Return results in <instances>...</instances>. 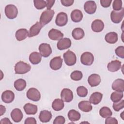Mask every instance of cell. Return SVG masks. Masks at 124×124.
<instances>
[{"instance_id":"1","label":"cell","mask_w":124,"mask_h":124,"mask_svg":"<svg viewBox=\"0 0 124 124\" xmlns=\"http://www.w3.org/2000/svg\"><path fill=\"white\" fill-rule=\"evenodd\" d=\"M55 13L53 10H46L42 12L40 17V23L44 26L49 23L53 17Z\"/></svg>"},{"instance_id":"2","label":"cell","mask_w":124,"mask_h":124,"mask_svg":"<svg viewBox=\"0 0 124 124\" xmlns=\"http://www.w3.org/2000/svg\"><path fill=\"white\" fill-rule=\"evenodd\" d=\"M31 66L23 61L17 62L15 66V71L16 74H24L30 71Z\"/></svg>"},{"instance_id":"3","label":"cell","mask_w":124,"mask_h":124,"mask_svg":"<svg viewBox=\"0 0 124 124\" xmlns=\"http://www.w3.org/2000/svg\"><path fill=\"white\" fill-rule=\"evenodd\" d=\"M64 62L68 66L74 65L77 61V57L76 54L70 50H67L63 55Z\"/></svg>"},{"instance_id":"4","label":"cell","mask_w":124,"mask_h":124,"mask_svg":"<svg viewBox=\"0 0 124 124\" xmlns=\"http://www.w3.org/2000/svg\"><path fill=\"white\" fill-rule=\"evenodd\" d=\"M5 14L8 18L14 19L17 16V8L13 4H8L5 7Z\"/></svg>"},{"instance_id":"5","label":"cell","mask_w":124,"mask_h":124,"mask_svg":"<svg viewBox=\"0 0 124 124\" xmlns=\"http://www.w3.org/2000/svg\"><path fill=\"white\" fill-rule=\"evenodd\" d=\"M124 16V8H122L120 11H112L110 13V18L111 21L116 24L120 23Z\"/></svg>"},{"instance_id":"6","label":"cell","mask_w":124,"mask_h":124,"mask_svg":"<svg viewBox=\"0 0 124 124\" xmlns=\"http://www.w3.org/2000/svg\"><path fill=\"white\" fill-rule=\"evenodd\" d=\"M26 96L27 98L33 101H38L41 98L40 92L35 88H30L27 92Z\"/></svg>"},{"instance_id":"7","label":"cell","mask_w":124,"mask_h":124,"mask_svg":"<svg viewBox=\"0 0 124 124\" xmlns=\"http://www.w3.org/2000/svg\"><path fill=\"white\" fill-rule=\"evenodd\" d=\"M94 61V56L90 52H84L80 57V62L81 63L85 65L90 66L92 65Z\"/></svg>"},{"instance_id":"8","label":"cell","mask_w":124,"mask_h":124,"mask_svg":"<svg viewBox=\"0 0 124 124\" xmlns=\"http://www.w3.org/2000/svg\"><path fill=\"white\" fill-rule=\"evenodd\" d=\"M38 48L40 54L43 57H48L52 53V49L50 45L46 43L41 44Z\"/></svg>"},{"instance_id":"9","label":"cell","mask_w":124,"mask_h":124,"mask_svg":"<svg viewBox=\"0 0 124 124\" xmlns=\"http://www.w3.org/2000/svg\"><path fill=\"white\" fill-rule=\"evenodd\" d=\"M68 22V16L64 12H60L57 14L55 23L59 27H62L65 26Z\"/></svg>"},{"instance_id":"10","label":"cell","mask_w":124,"mask_h":124,"mask_svg":"<svg viewBox=\"0 0 124 124\" xmlns=\"http://www.w3.org/2000/svg\"><path fill=\"white\" fill-rule=\"evenodd\" d=\"M61 99L65 102H70L73 99L72 91L68 88H64L61 93Z\"/></svg>"},{"instance_id":"11","label":"cell","mask_w":124,"mask_h":124,"mask_svg":"<svg viewBox=\"0 0 124 124\" xmlns=\"http://www.w3.org/2000/svg\"><path fill=\"white\" fill-rule=\"evenodd\" d=\"M62 59L60 56H57L51 60L49 66L53 70H58L60 69L62 66Z\"/></svg>"},{"instance_id":"12","label":"cell","mask_w":124,"mask_h":124,"mask_svg":"<svg viewBox=\"0 0 124 124\" xmlns=\"http://www.w3.org/2000/svg\"><path fill=\"white\" fill-rule=\"evenodd\" d=\"M43 27V26L40 23V22H36L35 24L32 25L30 28L29 31L28 37H32L33 36L37 35L39 33Z\"/></svg>"},{"instance_id":"13","label":"cell","mask_w":124,"mask_h":124,"mask_svg":"<svg viewBox=\"0 0 124 124\" xmlns=\"http://www.w3.org/2000/svg\"><path fill=\"white\" fill-rule=\"evenodd\" d=\"M71 41L69 38H63L58 42L57 46L58 49L62 50L69 48L71 46Z\"/></svg>"},{"instance_id":"14","label":"cell","mask_w":124,"mask_h":124,"mask_svg":"<svg viewBox=\"0 0 124 124\" xmlns=\"http://www.w3.org/2000/svg\"><path fill=\"white\" fill-rule=\"evenodd\" d=\"M96 4L94 1L89 0L86 1L84 5L85 11L89 14H94L96 10Z\"/></svg>"},{"instance_id":"15","label":"cell","mask_w":124,"mask_h":124,"mask_svg":"<svg viewBox=\"0 0 124 124\" xmlns=\"http://www.w3.org/2000/svg\"><path fill=\"white\" fill-rule=\"evenodd\" d=\"M15 99V94L12 91L6 90L1 94V99L5 103H10Z\"/></svg>"},{"instance_id":"16","label":"cell","mask_w":124,"mask_h":124,"mask_svg":"<svg viewBox=\"0 0 124 124\" xmlns=\"http://www.w3.org/2000/svg\"><path fill=\"white\" fill-rule=\"evenodd\" d=\"M49 38L52 40H60L63 37V34L59 30L52 29H51L48 33Z\"/></svg>"},{"instance_id":"17","label":"cell","mask_w":124,"mask_h":124,"mask_svg":"<svg viewBox=\"0 0 124 124\" xmlns=\"http://www.w3.org/2000/svg\"><path fill=\"white\" fill-rule=\"evenodd\" d=\"M104 28L103 22L100 19H95L92 23V30L95 32H99L103 31Z\"/></svg>"},{"instance_id":"18","label":"cell","mask_w":124,"mask_h":124,"mask_svg":"<svg viewBox=\"0 0 124 124\" xmlns=\"http://www.w3.org/2000/svg\"><path fill=\"white\" fill-rule=\"evenodd\" d=\"M101 78L100 76L96 74H93L90 75L88 78V82L91 87L98 86L101 82Z\"/></svg>"},{"instance_id":"19","label":"cell","mask_w":124,"mask_h":124,"mask_svg":"<svg viewBox=\"0 0 124 124\" xmlns=\"http://www.w3.org/2000/svg\"><path fill=\"white\" fill-rule=\"evenodd\" d=\"M112 90L123 92L124 91V80L121 78H118L115 80L112 84Z\"/></svg>"},{"instance_id":"20","label":"cell","mask_w":124,"mask_h":124,"mask_svg":"<svg viewBox=\"0 0 124 124\" xmlns=\"http://www.w3.org/2000/svg\"><path fill=\"white\" fill-rule=\"evenodd\" d=\"M23 113L21 110L18 108L14 109L11 112V117L14 122L18 123L23 118Z\"/></svg>"},{"instance_id":"21","label":"cell","mask_w":124,"mask_h":124,"mask_svg":"<svg viewBox=\"0 0 124 124\" xmlns=\"http://www.w3.org/2000/svg\"><path fill=\"white\" fill-rule=\"evenodd\" d=\"M121 67V62L119 60H116L111 61L108 64V70L111 72L118 71Z\"/></svg>"},{"instance_id":"22","label":"cell","mask_w":124,"mask_h":124,"mask_svg":"<svg viewBox=\"0 0 124 124\" xmlns=\"http://www.w3.org/2000/svg\"><path fill=\"white\" fill-rule=\"evenodd\" d=\"M52 114L50 111L47 110H43L41 111L39 116V119L41 122H48L52 118Z\"/></svg>"},{"instance_id":"23","label":"cell","mask_w":124,"mask_h":124,"mask_svg":"<svg viewBox=\"0 0 124 124\" xmlns=\"http://www.w3.org/2000/svg\"><path fill=\"white\" fill-rule=\"evenodd\" d=\"M25 112L28 115H34L37 112V106L31 103L26 104L23 107Z\"/></svg>"},{"instance_id":"24","label":"cell","mask_w":124,"mask_h":124,"mask_svg":"<svg viewBox=\"0 0 124 124\" xmlns=\"http://www.w3.org/2000/svg\"><path fill=\"white\" fill-rule=\"evenodd\" d=\"M78 108L80 110L83 112H88L92 110L93 107L90 101H82L78 104Z\"/></svg>"},{"instance_id":"25","label":"cell","mask_w":124,"mask_h":124,"mask_svg":"<svg viewBox=\"0 0 124 124\" xmlns=\"http://www.w3.org/2000/svg\"><path fill=\"white\" fill-rule=\"evenodd\" d=\"M83 18V14L82 12L78 9H75L72 11L71 13V18L74 22H79L81 21Z\"/></svg>"},{"instance_id":"26","label":"cell","mask_w":124,"mask_h":124,"mask_svg":"<svg viewBox=\"0 0 124 124\" xmlns=\"http://www.w3.org/2000/svg\"><path fill=\"white\" fill-rule=\"evenodd\" d=\"M103 94L100 92H94L93 93L90 97V102L93 105L98 104L101 101Z\"/></svg>"},{"instance_id":"27","label":"cell","mask_w":124,"mask_h":124,"mask_svg":"<svg viewBox=\"0 0 124 124\" xmlns=\"http://www.w3.org/2000/svg\"><path fill=\"white\" fill-rule=\"evenodd\" d=\"M42 60V55L37 52H33L29 56V60L33 64H37Z\"/></svg>"},{"instance_id":"28","label":"cell","mask_w":124,"mask_h":124,"mask_svg":"<svg viewBox=\"0 0 124 124\" xmlns=\"http://www.w3.org/2000/svg\"><path fill=\"white\" fill-rule=\"evenodd\" d=\"M105 39L109 44H115L118 41V34L115 32H108L105 35Z\"/></svg>"},{"instance_id":"29","label":"cell","mask_w":124,"mask_h":124,"mask_svg":"<svg viewBox=\"0 0 124 124\" xmlns=\"http://www.w3.org/2000/svg\"><path fill=\"white\" fill-rule=\"evenodd\" d=\"M29 32L26 29H20L16 32V38L17 41H21L26 38L28 36Z\"/></svg>"},{"instance_id":"30","label":"cell","mask_w":124,"mask_h":124,"mask_svg":"<svg viewBox=\"0 0 124 124\" xmlns=\"http://www.w3.org/2000/svg\"><path fill=\"white\" fill-rule=\"evenodd\" d=\"M85 33L83 30L80 28H76L74 29L72 32V35L75 40H80L84 36Z\"/></svg>"},{"instance_id":"31","label":"cell","mask_w":124,"mask_h":124,"mask_svg":"<svg viewBox=\"0 0 124 124\" xmlns=\"http://www.w3.org/2000/svg\"><path fill=\"white\" fill-rule=\"evenodd\" d=\"M64 106L63 101L61 99H55L52 103V108L55 111H60L62 110Z\"/></svg>"},{"instance_id":"32","label":"cell","mask_w":124,"mask_h":124,"mask_svg":"<svg viewBox=\"0 0 124 124\" xmlns=\"http://www.w3.org/2000/svg\"><path fill=\"white\" fill-rule=\"evenodd\" d=\"M67 116L69 120L72 122L79 120L81 117L80 113L75 109L70 110L68 112Z\"/></svg>"},{"instance_id":"33","label":"cell","mask_w":124,"mask_h":124,"mask_svg":"<svg viewBox=\"0 0 124 124\" xmlns=\"http://www.w3.org/2000/svg\"><path fill=\"white\" fill-rule=\"evenodd\" d=\"M26 87V81L22 78L16 80L14 82V87L18 91H21L25 89Z\"/></svg>"},{"instance_id":"34","label":"cell","mask_w":124,"mask_h":124,"mask_svg":"<svg viewBox=\"0 0 124 124\" xmlns=\"http://www.w3.org/2000/svg\"><path fill=\"white\" fill-rule=\"evenodd\" d=\"M100 115L104 118L110 117L112 115V112L110 109L107 107H103L99 110Z\"/></svg>"},{"instance_id":"35","label":"cell","mask_w":124,"mask_h":124,"mask_svg":"<svg viewBox=\"0 0 124 124\" xmlns=\"http://www.w3.org/2000/svg\"><path fill=\"white\" fill-rule=\"evenodd\" d=\"M123 92L115 91L111 94L110 99L113 102H116L120 101L123 98Z\"/></svg>"},{"instance_id":"36","label":"cell","mask_w":124,"mask_h":124,"mask_svg":"<svg viewBox=\"0 0 124 124\" xmlns=\"http://www.w3.org/2000/svg\"><path fill=\"white\" fill-rule=\"evenodd\" d=\"M83 77L82 73L81 71L75 70L72 72L70 75L71 78L75 81H78L82 79Z\"/></svg>"},{"instance_id":"37","label":"cell","mask_w":124,"mask_h":124,"mask_svg":"<svg viewBox=\"0 0 124 124\" xmlns=\"http://www.w3.org/2000/svg\"><path fill=\"white\" fill-rule=\"evenodd\" d=\"M77 93L79 97H84L88 94V90L84 86H79L77 89Z\"/></svg>"},{"instance_id":"38","label":"cell","mask_w":124,"mask_h":124,"mask_svg":"<svg viewBox=\"0 0 124 124\" xmlns=\"http://www.w3.org/2000/svg\"><path fill=\"white\" fill-rule=\"evenodd\" d=\"M34 5L38 10L44 9L46 6V1L44 0H34Z\"/></svg>"},{"instance_id":"39","label":"cell","mask_w":124,"mask_h":124,"mask_svg":"<svg viewBox=\"0 0 124 124\" xmlns=\"http://www.w3.org/2000/svg\"><path fill=\"white\" fill-rule=\"evenodd\" d=\"M124 107V100H121L116 102H114L113 104V108L116 111H119Z\"/></svg>"},{"instance_id":"40","label":"cell","mask_w":124,"mask_h":124,"mask_svg":"<svg viewBox=\"0 0 124 124\" xmlns=\"http://www.w3.org/2000/svg\"><path fill=\"white\" fill-rule=\"evenodd\" d=\"M114 11H120L122 8V1L121 0H114L112 3Z\"/></svg>"},{"instance_id":"41","label":"cell","mask_w":124,"mask_h":124,"mask_svg":"<svg viewBox=\"0 0 124 124\" xmlns=\"http://www.w3.org/2000/svg\"><path fill=\"white\" fill-rule=\"evenodd\" d=\"M115 54L118 57L124 59V46H119L115 50Z\"/></svg>"},{"instance_id":"42","label":"cell","mask_w":124,"mask_h":124,"mask_svg":"<svg viewBox=\"0 0 124 124\" xmlns=\"http://www.w3.org/2000/svg\"><path fill=\"white\" fill-rule=\"evenodd\" d=\"M65 122V119L62 116H58L55 118L53 123V124H64Z\"/></svg>"},{"instance_id":"43","label":"cell","mask_w":124,"mask_h":124,"mask_svg":"<svg viewBox=\"0 0 124 124\" xmlns=\"http://www.w3.org/2000/svg\"><path fill=\"white\" fill-rule=\"evenodd\" d=\"M107 119L105 120L106 124H118L117 120L114 117H108L106 118Z\"/></svg>"},{"instance_id":"44","label":"cell","mask_w":124,"mask_h":124,"mask_svg":"<svg viewBox=\"0 0 124 124\" xmlns=\"http://www.w3.org/2000/svg\"><path fill=\"white\" fill-rule=\"evenodd\" d=\"M111 2V0H100V4L101 6L104 8L109 7Z\"/></svg>"},{"instance_id":"45","label":"cell","mask_w":124,"mask_h":124,"mask_svg":"<svg viewBox=\"0 0 124 124\" xmlns=\"http://www.w3.org/2000/svg\"><path fill=\"white\" fill-rule=\"evenodd\" d=\"M74 2V0H61V2L64 6L68 7L73 5Z\"/></svg>"},{"instance_id":"46","label":"cell","mask_w":124,"mask_h":124,"mask_svg":"<svg viewBox=\"0 0 124 124\" xmlns=\"http://www.w3.org/2000/svg\"><path fill=\"white\" fill-rule=\"evenodd\" d=\"M37 122L36 119L33 117H28L26 119L24 124H36Z\"/></svg>"},{"instance_id":"47","label":"cell","mask_w":124,"mask_h":124,"mask_svg":"<svg viewBox=\"0 0 124 124\" xmlns=\"http://www.w3.org/2000/svg\"><path fill=\"white\" fill-rule=\"evenodd\" d=\"M46 7L47 10H50L51 8L53 6L55 3V0H46Z\"/></svg>"},{"instance_id":"48","label":"cell","mask_w":124,"mask_h":124,"mask_svg":"<svg viewBox=\"0 0 124 124\" xmlns=\"http://www.w3.org/2000/svg\"><path fill=\"white\" fill-rule=\"evenodd\" d=\"M0 124H12V122H10V120L7 118H4L2 119L0 122Z\"/></svg>"},{"instance_id":"49","label":"cell","mask_w":124,"mask_h":124,"mask_svg":"<svg viewBox=\"0 0 124 124\" xmlns=\"http://www.w3.org/2000/svg\"><path fill=\"white\" fill-rule=\"evenodd\" d=\"M0 116H1L5 112L6 108L4 106L2 105H0Z\"/></svg>"}]
</instances>
